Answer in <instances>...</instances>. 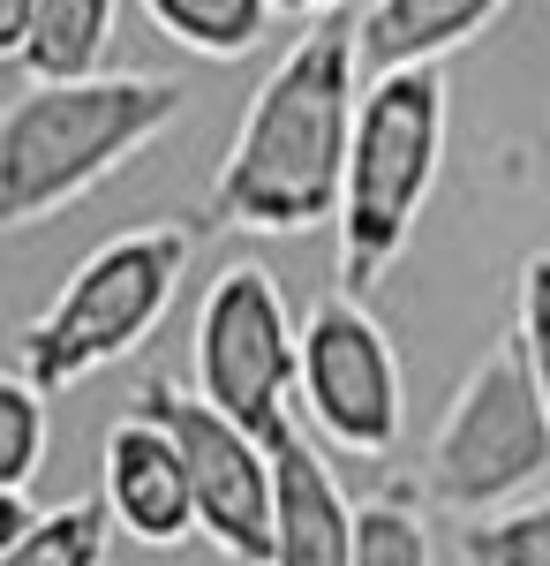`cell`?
<instances>
[{
  "label": "cell",
  "mask_w": 550,
  "mask_h": 566,
  "mask_svg": "<svg viewBox=\"0 0 550 566\" xmlns=\"http://www.w3.org/2000/svg\"><path fill=\"white\" fill-rule=\"evenodd\" d=\"M144 15L159 39H173L197 61H242L264 45L279 0H144Z\"/></svg>",
  "instance_id": "12"
},
{
  "label": "cell",
  "mask_w": 550,
  "mask_h": 566,
  "mask_svg": "<svg viewBox=\"0 0 550 566\" xmlns=\"http://www.w3.org/2000/svg\"><path fill=\"white\" fill-rule=\"evenodd\" d=\"M355 566H430V522L408 506V491L362 499V514H355Z\"/></svg>",
  "instance_id": "16"
},
{
  "label": "cell",
  "mask_w": 550,
  "mask_h": 566,
  "mask_svg": "<svg viewBox=\"0 0 550 566\" xmlns=\"http://www.w3.org/2000/svg\"><path fill=\"white\" fill-rule=\"evenodd\" d=\"M445 167V69H378L362 91L355 122V159H347V197H339V287L370 295L400 264L415 219Z\"/></svg>",
  "instance_id": "4"
},
{
  "label": "cell",
  "mask_w": 550,
  "mask_h": 566,
  "mask_svg": "<svg viewBox=\"0 0 550 566\" xmlns=\"http://www.w3.org/2000/svg\"><path fill=\"white\" fill-rule=\"evenodd\" d=\"M512 340H520L528 370H536V392H543V408H550V250L520 264V287H512Z\"/></svg>",
  "instance_id": "18"
},
{
  "label": "cell",
  "mask_w": 550,
  "mask_h": 566,
  "mask_svg": "<svg viewBox=\"0 0 550 566\" xmlns=\"http://www.w3.org/2000/svg\"><path fill=\"white\" fill-rule=\"evenodd\" d=\"M45 400L23 370H8V386H0V491H31L45 461Z\"/></svg>",
  "instance_id": "17"
},
{
  "label": "cell",
  "mask_w": 550,
  "mask_h": 566,
  "mask_svg": "<svg viewBox=\"0 0 550 566\" xmlns=\"http://www.w3.org/2000/svg\"><path fill=\"white\" fill-rule=\"evenodd\" d=\"M461 552L475 566H550V491L498 506V514H475L461 528Z\"/></svg>",
  "instance_id": "15"
},
{
  "label": "cell",
  "mask_w": 550,
  "mask_h": 566,
  "mask_svg": "<svg viewBox=\"0 0 550 566\" xmlns=\"http://www.w3.org/2000/svg\"><path fill=\"white\" fill-rule=\"evenodd\" d=\"M197 392L219 400L256 438H279L302 400V325L264 264H226L197 303Z\"/></svg>",
  "instance_id": "6"
},
{
  "label": "cell",
  "mask_w": 550,
  "mask_h": 566,
  "mask_svg": "<svg viewBox=\"0 0 550 566\" xmlns=\"http://www.w3.org/2000/svg\"><path fill=\"white\" fill-rule=\"evenodd\" d=\"M550 476V408L536 392V370L520 340H498L475 370L461 378L453 408L437 416L423 446V499L445 514H498L520 506V491Z\"/></svg>",
  "instance_id": "5"
},
{
  "label": "cell",
  "mask_w": 550,
  "mask_h": 566,
  "mask_svg": "<svg viewBox=\"0 0 550 566\" xmlns=\"http://www.w3.org/2000/svg\"><path fill=\"white\" fill-rule=\"evenodd\" d=\"M302 416L339 453H392L400 446V423H408L400 355L370 317V303L347 287H332L302 317Z\"/></svg>",
  "instance_id": "8"
},
{
  "label": "cell",
  "mask_w": 550,
  "mask_h": 566,
  "mask_svg": "<svg viewBox=\"0 0 550 566\" xmlns=\"http://www.w3.org/2000/svg\"><path fill=\"white\" fill-rule=\"evenodd\" d=\"M362 15H317L256 84L212 175V219L242 234H309L339 219L355 122H362Z\"/></svg>",
  "instance_id": "1"
},
{
  "label": "cell",
  "mask_w": 550,
  "mask_h": 566,
  "mask_svg": "<svg viewBox=\"0 0 550 566\" xmlns=\"http://www.w3.org/2000/svg\"><path fill=\"white\" fill-rule=\"evenodd\" d=\"M136 408L151 423H167L181 461H189V491H197V536L226 552L234 566H272V536H279V453L272 438L234 423L219 400L173 386V378H144Z\"/></svg>",
  "instance_id": "7"
},
{
  "label": "cell",
  "mask_w": 550,
  "mask_h": 566,
  "mask_svg": "<svg viewBox=\"0 0 550 566\" xmlns=\"http://www.w3.org/2000/svg\"><path fill=\"white\" fill-rule=\"evenodd\" d=\"M279 453V536H272V566H355V499L339 491L332 461L302 438V423L272 438Z\"/></svg>",
  "instance_id": "10"
},
{
  "label": "cell",
  "mask_w": 550,
  "mask_h": 566,
  "mask_svg": "<svg viewBox=\"0 0 550 566\" xmlns=\"http://www.w3.org/2000/svg\"><path fill=\"white\" fill-rule=\"evenodd\" d=\"M287 15H302V23H317V15H347V0H279Z\"/></svg>",
  "instance_id": "20"
},
{
  "label": "cell",
  "mask_w": 550,
  "mask_h": 566,
  "mask_svg": "<svg viewBox=\"0 0 550 566\" xmlns=\"http://www.w3.org/2000/svg\"><path fill=\"white\" fill-rule=\"evenodd\" d=\"M98 499L114 506L121 536L151 544V552H173L197 536V491H189V461L173 446L167 423H151L144 408L121 416L106 431V461H98Z\"/></svg>",
  "instance_id": "9"
},
{
  "label": "cell",
  "mask_w": 550,
  "mask_h": 566,
  "mask_svg": "<svg viewBox=\"0 0 550 566\" xmlns=\"http://www.w3.org/2000/svg\"><path fill=\"white\" fill-rule=\"evenodd\" d=\"M189 250H197V234L173 227V219L128 227L114 242H98V250L68 272V287L15 333V370L39 392L61 400V392H76L84 378H98L106 363L136 355L159 333V317L173 310V295H181Z\"/></svg>",
  "instance_id": "3"
},
{
  "label": "cell",
  "mask_w": 550,
  "mask_h": 566,
  "mask_svg": "<svg viewBox=\"0 0 550 566\" xmlns=\"http://www.w3.org/2000/svg\"><path fill=\"white\" fill-rule=\"evenodd\" d=\"M114 506L106 499H68V506H45L23 536L0 544V566H106L114 544Z\"/></svg>",
  "instance_id": "14"
},
{
  "label": "cell",
  "mask_w": 550,
  "mask_h": 566,
  "mask_svg": "<svg viewBox=\"0 0 550 566\" xmlns=\"http://www.w3.org/2000/svg\"><path fill=\"white\" fill-rule=\"evenodd\" d=\"M31 23H39V0H0V53H8V61H23Z\"/></svg>",
  "instance_id": "19"
},
{
  "label": "cell",
  "mask_w": 550,
  "mask_h": 566,
  "mask_svg": "<svg viewBox=\"0 0 550 566\" xmlns=\"http://www.w3.org/2000/svg\"><path fill=\"white\" fill-rule=\"evenodd\" d=\"M106 39H114V0H39V23H31V45H23V69L45 76V84L98 76Z\"/></svg>",
  "instance_id": "13"
},
{
  "label": "cell",
  "mask_w": 550,
  "mask_h": 566,
  "mask_svg": "<svg viewBox=\"0 0 550 566\" xmlns=\"http://www.w3.org/2000/svg\"><path fill=\"white\" fill-rule=\"evenodd\" d=\"M189 91L173 76H76V84H45L8 98L0 114V219L8 227H39V219L84 205L106 175H121L128 159H144L159 136L181 122Z\"/></svg>",
  "instance_id": "2"
},
{
  "label": "cell",
  "mask_w": 550,
  "mask_h": 566,
  "mask_svg": "<svg viewBox=\"0 0 550 566\" xmlns=\"http://www.w3.org/2000/svg\"><path fill=\"white\" fill-rule=\"evenodd\" d=\"M512 0H370L362 15V61L370 69H415L445 61L467 39H483Z\"/></svg>",
  "instance_id": "11"
}]
</instances>
